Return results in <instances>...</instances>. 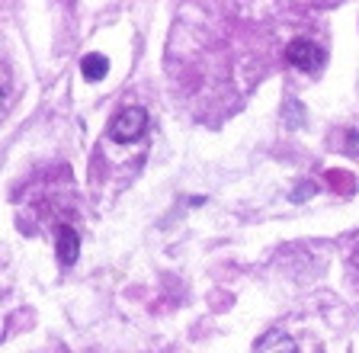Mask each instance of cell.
<instances>
[{"instance_id":"1","label":"cell","mask_w":359,"mask_h":353,"mask_svg":"<svg viewBox=\"0 0 359 353\" xmlns=\"http://www.w3.org/2000/svg\"><path fill=\"white\" fill-rule=\"evenodd\" d=\"M144 126H148V113H144L142 106H128V109H122V113L112 119L109 135H112V142L126 145V142H135V138L142 135Z\"/></svg>"},{"instance_id":"7","label":"cell","mask_w":359,"mask_h":353,"mask_svg":"<svg viewBox=\"0 0 359 353\" xmlns=\"http://www.w3.org/2000/svg\"><path fill=\"white\" fill-rule=\"evenodd\" d=\"M0 106H4V93H0Z\"/></svg>"},{"instance_id":"3","label":"cell","mask_w":359,"mask_h":353,"mask_svg":"<svg viewBox=\"0 0 359 353\" xmlns=\"http://www.w3.org/2000/svg\"><path fill=\"white\" fill-rule=\"evenodd\" d=\"M77 251H81V238H77V232L71 225H61L58 238H55V254H58V260L65 263V267H71V263L77 260Z\"/></svg>"},{"instance_id":"2","label":"cell","mask_w":359,"mask_h":353,"mask_svg":"<svg viewBox=\"0 0 359 353\" xmlns=\"http://www.w3.org/2000/svg\"><path fill=\"white\" fill-rule=\"evenodd\" d=\"M285 58H289L292 68L299 71H318L324 65V52L308 39H292L289 48H285Z\"/></svg>"},{"instance_id":"6","label":"cell","mask_w":359,"mask_h":353,"mask_svg":"<svg viewBox=\"0 0 359 353\" xmlns=\"http://www.w3.org/2000/svg\"><path fill=\"white\" fill-rule=\"evenodd\" d=\"M350 151H353V154H359V135H353V142H350Z\"/></svg>"},{"instance_id":"4","label":"cell","mask_w":359,"mask_h":353,"mask_svg":"<svg viewBox=\"0 0 359 353\" xmlns=\"http://www.w3.org/2000/svg\"><path fill=\"white\" fill-rule=\"evenodd\" d=\"M260 353H299V347H295V340L285 338V334L273 331V334H266L260 340Z\"/></svg>"},{"instance_id":"5","label":"cell","mask_w":359,"mask_h":353,"mask_svg":"<svg viewBox=\"0 0 359 353\" xmlns=\"http://www.w3.org/2000/svg\"><path fill=\"white\" fill-rule=\"evenodd\" d=\"M81 71L87 81H103L106 71H109V65H106L103 55H87V58L81 61Z\"/></svg>"}]
</instances>
